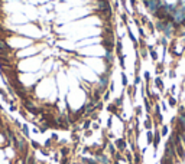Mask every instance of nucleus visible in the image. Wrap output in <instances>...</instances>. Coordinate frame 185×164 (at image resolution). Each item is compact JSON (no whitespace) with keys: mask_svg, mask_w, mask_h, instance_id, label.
Returning a JSON list of instances; mask_svg holds the SVG:
<instances>
[{"mask_svg":"<svg viewBox=\"0 0 185 164\" xmlns=\"http://www.w3.org/2000/svg\"><path fill=\"white\" fill-rule=\"evenodd\" d=\"M116 144H117V147H119V148H124V141L123 140H117V143H116Z\"/></svg>","mask_w":185,"mask_h":164,"instance_id":"nucleus-1","label":"nucleus"},{"mask_svg":"<svg viewBox=\"0 0 185 164\" xmlns=\"http://www.w3.org/2000/svg\"><path fill=\"white\" fill-rule=\"evenodd\" d=\"M152 140H153V135H152V132H149V134H147V143H149V144H151V143H152Z\"/></svg>","mask_w":185,"mask_h":164,"instance_id":"nucleus-2","label":"nucleus"},{"mask_svg":"<svg viewBox=\"0 0 185 164\" xmlns=\"http://www.w3.org/2000/svg\"><path fill=\"white\" fill-rule=\"evenodd\" d=\"M158 143H159V134L155 135V147H158Z\"/></svg>","mask_w":185,"mask_h":164,"instance_id":"nucleus-3","label":"nucleus"},{"mask_svg":"<svg viewBox=\"0 0 185 164\" xmlns=\"http://www.w3.org/2000/svg\"><path fill=\"white\" fill-rule=\"evenodd\" d=\"M166 131H168V128H166V127H163V130H162V135H165Z\"/></svg>","mask_w":185,"mask_h":164,"instance_id":"nucleus-4","label":"nucleus"}]
</instances>
